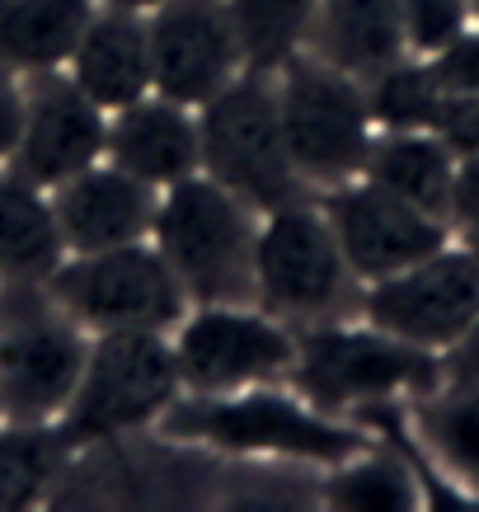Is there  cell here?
I'll return each mask as SVG.
<instances>
[{
    "instance_id": "obj_36",
    "label": "cell",
    "mask_w": 479,
    "mask_h": 512,
    "mask_svg": "<svg viewBox=\"0 0 479 512\" xmlns=\"http://www.w3.org/2000/svg\"><path fill=\"white\" fill-rule=\"evenodd\" d=\"M0 423H5V414H0Z\"/></svg>"
},
{
    "instance_id": "obj_14",
    "label": "cell",
    "mask_w": 479,
    "mask_h": 512,
    "mask_svg": "<svg viewBox=\"0 0 479 512\" xmlns=\"http://www.w3.org/2000/svg\"><path fill=\"white\" fill-rule=\"evenodd\" d=\"M315 202L339 235L343 259L362 287L428 259L433 249L451 240L447 221L418 212L414 202L376 188L371 179H348L339 188H325V193H315Z\"/></svg>"
},
{
    "instance_id": "obj_13",
    "label": "cell",
    "mask_w": 479,
    "mask_h": 512,
    "mask_svg": "<svg viewBox=\"0 0 479 512\" xmlns=\"http://www.w3.org/2000/svg\"><path fill=\"white\" fill-rule=\"evenodd\" d=\"M104 151H109V113L80 90L66 66L24 76V118L10 170L38 188H57L71 174L99 165Z\"/></svg>"
},
{
    "instance_id": "obj_7",
    "label": "cell",
    "mask_w": 479,
    "mask_h": 512,
    "mask_svg": "<svg viewBox=\"0 0 479 512\" xmlns=\"http://www.w3.org/2000/svg\"><path fill=\"white\" fill-rule=\"evenodd\" d=\"M202 174L245 198L254 212H273L306 193L278 118V80L273 71H240L221 94L198 109Z\"/></svg>"
},
{
    "instance_id": "obj_26",
    "label": "cell",
    "mask_w": 479,
    "mask_h": 512,
    "mask_svg": "<svg viewBox=\"0 0 479 512\" xmlns=\"http://www.w3.org/2000/svg\"><path fill=\"white\" fill-rule=\"evenodd\" d=\"M249 71H278L310 38L320 0H231Z\"/></svg>"
},
{
    "instance_id": "obj_1",
    "label": "cell",
    "mask_w": 479,
    "mask_h": 512,
    "mask_svg": "<svg viewBox=\"0 0 479 512\" xmlns=\"http://www.w3.org/2000/svg\"><path fill=\"white\" fill-rule=\"evenodd\" d=\"M160 437L193 442L226 456H263V461H301V466L334 470L371 447V433H362L353 419L325 414L301 390L249 386L231 395H179L160 414Z\"/></svg>"
},
{
    "instance_id": "obj_18",
    "label": "cell",
    "mask_w": 479,
    "mask_h": 512,
    "mask_svg": "<svg viewBox=\"0 0 479 512\" xmlns=\"http://www.w3.org/2000/svg\"><path fill=\"white\" fill-rule=\"evenodd\" d=\"M306 52L325 57L329 66L357 80L381 76L386 66L409 57L400 0H320Z\"/></svg>"
},
{
    "instance_id": "obj_20",
    "label": "cell",
    "mask_w": 479,
    "mask_h": 512,
    "mask_svg": "<svg viewBox=\"0 0 479 512\" xmlns=\"http://www.w3.org/2000/svg\"><path fill=\"white\" fill-rule=\"evenodd\" d=\"M94 0H0V66L15 76L66 66Z\"/></svg>"
},
{
    "instance_id": "obj_17",
    "label": "cell",
    "mask_w": 479,
    "mask_h": 512,
    "mask_svg": "<svg viewBox=\"0 0 479 512\" xmlns=\"http://www.w3.org/2000/svg\"><path fill=\"white\" fill-rule=\"evenodd\" d=\"M66 71H71V80H76L104 113H118V109H127V104H137L141 94L155 90L146 15H141V10L94 5V15H90V24H85V33H80Z\"/></svg>"
},
{
    "instance_id": "obj_21",
    "label": "cell",
    "mask_w": 479,
    "mask_h": 512,
    "mask_svg": "<svg viewBox=\"0 0 479 512\" xmlns=\"http://www.w3.org/2000/svg\"><path fill=\"white\" fill-rule=\"evenodd\" d=\"M66 259L47 188L29 184L19 170L0 165V282L47 278Z\"/></svg>"
},
{
    "instance_id": "obj_9",
    "label": "cell",
    "mask_w": 479,
    "mask_h": 512,
    "mask_svg": "<svg viewBox=\"0 0 479 512\" xmlns=\"http://www.w3.org/2000/svg\"><path fill=\"white\" fill-rule=\"evenodd\" d=\"M47 287L90 334H174L193 306L155 240L66 254L47 273Z\"/></svg>"
},
{
    "instance_id": "obj_12",
    "label": "cell",
    "mask_w": 479,
    "mask_h": 512,
    "mask_svg": "<svg viewBox=\"0 0 479 512\" xmlns=\"http://www.w3.org/2000/svg\"><path fill=\"white\" fill-rule=\"evenodd\" d=\"M146 33L155 94H170L188 109H202L249 71L231 0H160L146 15Z\"/></svg>"
},
{
    "instance_id": "obj_23",
    "label": "cell",
    "mask_w": 479,
    "mask_h": 512,
    "mask_svg": "<svg viewBox=\"0 0 479 512\" xmlns=\"http://www.w3.org/2000/svg\"><path fill=\"white\" fill-rule=\"evenodd\" d=\"M418 409V437L428 456L465 484H479V390L451 381V390H428Z\"/></svg>"
},
{
    "instance_id": "obj_27",
    "label": "cell",
    "mask_w": 479,
    "mask_h": 512,
    "mask_svg": "<svg viewBox=\"0 0 479 512\" xmlns=\"http://www.w3.org/2000/svg\"><path fill=\"white\" fill-rule=\"evenodd\" d=\"M404 29H409V52L428 57L442 43H451L470 19V0H400Z\"/></svg>"
},
{
    "instance_id": "obj_29",
    "label": "cell",
    "mask_w": 479,
    "mask_h": 512,
    "mask_svg": "<svg viewBox=\"0 0 479 512\" xmlns=\"http://www.w3.org/2000/svg\"><path fill=\"white\" fill-rule=\"evenodd\" d=\"M433 132L447 141L456 156H475L479 151V94H447L437 109Z\"/></svg>"
},
{
    "instance_id": "obj_2",
    "label": "cell",
    "mask_w": 479,
    "mask_h": 512,
    "mask_svg": "<svg viewBox=\"0 0 479 512\" xmlns=\"http://www.w3.org/2000/svg\"><path fill=\"white\" fill-rule=\"evenodd\" d=\"M259 221L263 212L198 170L160 188L151 240L179 273L193 306H249Z\"/></svg>"
},
{
    "instance_id": "obj_33",
    "label": "cell",
    "mask_w": 479,
    "mask_h": 512,
    "mask_svg": "<svg viewBox=\"0 0 479 512\" xmlns=\"http://www.w3.org/2000/svg\"><path fill=\"white\" fill-rule=\"evenodd\" d=\"M94 5H113V10H141V15H151L160 0H94Z\"/></svg>"
},
{
    "instance_id": "obj_3",
    "label": "cell",
    "mask_w": 479,
    "mask_h": 512,
    "mask_svg": "<svg viewBox=\"0 0 479 512\" xmlns=\"http://www.w3.org/2000/svg\"><path fill=\"white\" fill-rule=\"evenodd\" d=\"M442 353L414 348L386 329L367 325L362 315L325 320L296 329L292 390H301L315 409L353 419L367 404H386L400 395H428L442 386Z\"/></svg>"
},
{
    "instance_id": "obj_4",
    "label": "cell",
    "mask_w": 479,
    "mask_h": 512,
    "mask_svg": "<svg viewBox=\"0 0 479 512\" xmlns=\"http://www.w3.org/2000/svg\"><path fill=\"white\" fill-rule=\"evenodd\" d=\"M90 357V329L52 296L47 278L0 282V414L57 423Z\"/></svg>"
},
{
    "instance_id": "obj_28",
    "label": "cell",
    "mask_w": 479,
    "mask_h": 512,
    "mask_svg": "<svg viewBox=\"0 0 479 512\" xmlns=\"http://www.w3.org/2000/svg\"><path fill=\"white\" fill-rule=\"evenodd\" d=\"M428 71L442 94H479V24H465L451 43L428 52Z\"/></svg>"
},
{
    "instance_id": "obj_16",
    "label": "cell",
    "mask_w": 479,
    "mask_h": 512,
    "mask_svg": "<svg viewBox=\"0 0 479 512\" xmlns=\"http://www.w3.org/2000/svg\"><path fill=\"white\" fill-rule=\"evenodd\" d=\"M118 170L137 174L155 188H170L202 170L198 109H188L170 94H141L137 104L109 113V151Z\"/></svg>"
},
{
    "instance_id": "obj_5",
    "label": "cell",
    "mask_w": 479,
    "mask_h": 512,
    "mask_svg": "<svg viewBox=\"0 0 479 512\" xmlns=\"http://www.w3.org/2000/svg\"><path fill=\"white\" fill-rule=\"evenodd\" d=\"M254 301L292 329L357 315L362 282L353 278L339 235L315 198L263 212L254 245Z\"/></svg>"
},
{
    "instance_id": "obj_10",
    "label": "cell",
    "mask_w": 479,
    "mask_h": 512,
    "mask_svg": "<svg viewBox=\"0 0 479 512\" xmlns=\"http://www.w3.org/2000/svg\"><path fill=\"white\" fill-rule=\"evenodd\" d=\"M174 362L188 395H231L287 381L296 362V329L263 306H188L174 325Z\"/></svg>"
},
{
    "instance_id": "obj_6",
    "label": "cell",
    "mask_w": 479,
    "mask_h": 512,
    "mask_svg": "<svg viewBox=\"0 0 479 512\" xmlns=\"http://www.w3.org/2000/svg\"><path fill=\"white\" fill-rule=\"evenodd\" d=\"M273 80H278V118L282 137H287V156H292L306 193H325L348 179H362L371 137H376L367 85L306 47L287 57L273 71Z\"/></svg>"
},
{
    "instance_id": "obj_15",
    "label": "cell",
    "mask_w": 479,
    "mask_h": 512,
    "mask_svg": "<svg viewBox=\"0 0 479 512\" xmlns=\"http://www.w3.org/2000/svg\"><path fill=\"white\" fill-rule=\"evenodd\" d=\"M57 235L66 254H99L113 245L151 240L160 188L118 170L113 160H99L90 170L71 174L57 188H47Z\"/></svg>"
},
{
    "instance_id": "obj_32",
    "label": "cell",
    "mask_w": 479,
    "mask_h": 512,
    "mask_svg": "<svg viewBox=\"0 0 479 512\" xmlns=\"http://www.w3.org/2000/svg\"><path fill=\"white\" fill-rule=\"evenodd\" d=\"M442 367H447L451 381H461V386H475L479 390V320L465 329V339L456 348L442 353Z\"/></svg>"
},
{
    "instance_id": "obj_34",
    "label": "cell",
    "mask_w": 479,
    "mask_h": 512,
    "mask_svg": "<svg viewBox=\"0 0 479 512\" xmlns=\"http://www.w3.org/2000/svg\"><path fill=\"white\" fill-rule=\"evenodd\" d=\"M465 245H470V254H475V259H479V235H470V240H465Z\"/></svg>"
},
{
    "instance_id": "obj_30",
    "label": "cell",
    "mask_w": 479,
    "mask_h": 512,
    "mask_svg": "<svg viewBox=\"0 0 479 512\" xmlns=\"http://www.w3.org/2000/svg\"><path fill=\"white\" fill-rule=\"evenodd\" d=\"M447 226L451 235H479V151L475 156H456V174H451V202H447Z\"/></svg>"
},
{
    "instance_id": "obj_31",
    "label": "cell",
    "mask_w": 479,
    "mask_h": 512,
    "mask_svg": "<svg viewBox=\"0 0 479 512\" xmlns=\"http://www.w3.org/2000/svg\"><path fill=\"white\" fill-rule=\"evenodd\" d=\"M19 118H24V76L0 66V165H10L15 156Z\"/></svg>"
},
{
    "instance_id": "obj_24",
    "label": "cell",
    "mask_w": 479,
    "mask_h": 512,
    "mask_svg": "<svg viewBox=\"0 0 479 512\" xmlns=\"http://www.w3.org/2000/svg\"><path fill=\"white\" fill-rule=\"evenodd\" d=\"M418 475L409 470V461L386 456V451L371 442L367 451H357L353 461L329 470L325 498L334 508H353V512H404L418 508Z\"/></svg>"
},
{
    "instance_id": "obj_35",
    "label": "cell",
    "mask_w": 479,
    "mask_h": 512,
    "mask_svg": "<svg viewBox=\"0 0 479 512\" xmlns=\"http://www.w3.org/2000/svg\"><path fill=\"white\" fill-rule=\"evenodd\" d=\"M470 19H475V24H479V0H470Z\"/></svg>"
},
{
    "instance_id": "obj_19",
    "label": "cell",
    "mask_w": 479,
    "mask_h": 512,
    "mask_svg": "<svg viewBox=\"0 0 479 512\" xmlns=\"http://www.w3.org/2000/svg\"><path fill=\"white\" fill-rule=\"evenodd\" d=\"M451 174H456V151L437 132H376L362 165V179L414 202L418 212L437 221H447Z\"/></svg>"
},
{
    "instance_id": "obj_8",
    "label": "cell",
    "mask_w": 479,
    "mask_h": 512,
    "mask_svg": "<svg viewBox=\"0 0 479 512\" xmlns=\"http://www.w3.org/2000/svg\"><path fill=\"white\" fill-rule=\"evenodd\" d=\"M184 395L170 334H90V357L57 433L66 447H99L113 437L160 423V414Z\"/></svg>"
},
{
    "instance_id": "obj_11",
    "label": "cell",
    "mask_w": 479,
    "mask_h": 512,
    "mask_svg": "<svg viewBox=\"0 0 479 512\" xmlns=\"http://www.w3.org/2000/svg\"><path fill=\"white\" fill-rule=\"evenodd\" d=\"M357 315L414 348L447 353L479 320V259L465 240H447L428 259L367 282Z\"/></svg>"
},
{
    "instance_id": "obj_22",
    "label": "cell",
    "mask_w": 479,
    "mask_h": 512,
    "mask_svg": "<svg viewBox=\"0 0 479 512\" xmlns=\"http://www.w3.org/2000/svg\"><path fill=\"white\" fill-rule=\"evenodd\" d=\"M66 456L57 423H0V512L33 508L57 484Z\"/></svg>"
},
{
    "instance_id": "obj_25",
    "label": "cell",
    "mask_w": 479,
    "mask_h": 512,
    "mask_svg": "<svg viewBox=\"0 0 479 512\" xmlns=\"http://www.w3.org/2000/svg\"><path fill=\"white\" fill-rule=\"evenodd\" d=\"M367 85V109L376 132H433L437 109H442V85L428 71V57L409 52L404 62L386 66L381 76L362 80Z\"/></svg>"
}]
</instances>
